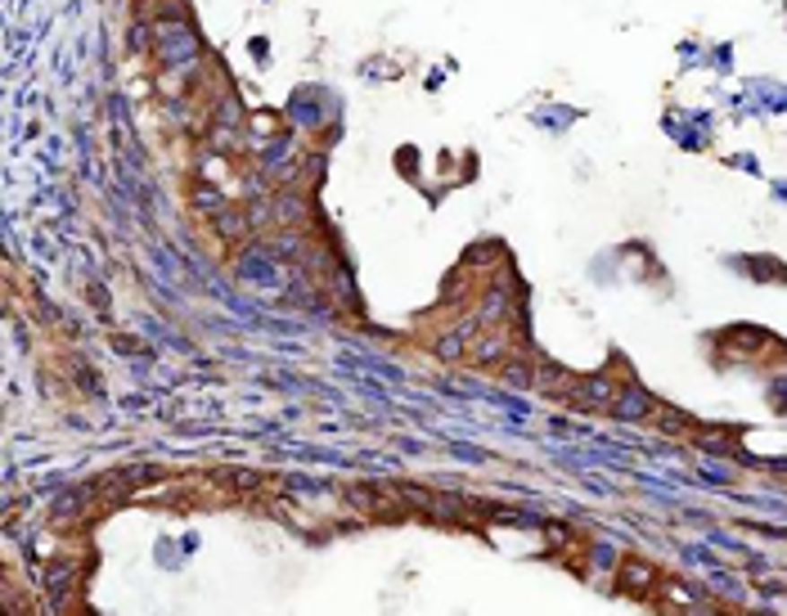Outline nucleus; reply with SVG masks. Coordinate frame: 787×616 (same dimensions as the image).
<instances>
[{"label": "nucleus", "instance_id": "f03ea898", "mask_svg": "<svg viewBox=\"0 0 787 616\" xmlns=\"http://www.w3.org/2000/svg\"><path fill=\"white\" fill-rule=\"evenodd\" d=\"M648 410H652V396H648L643 387H625V392L612 401V414H616V419H643Z\"/></svg>", "mask_w": 787, "mask_h": 616}, {"label": "nucleus", "instance_id": "f257e3e1", "mask_svg": "<svg viewBox=\"0 0 787 616\" xmlns=\"http://www.w3.org/2000/svg\"><path fill=\"white\" fill-rule=\"evenodd\" d=\"M572 401H576L581 410H612L616 387H612L608 378H585V383H576V387H572Z\"/></svg>", "mask_w": 787, "mask_h": 616}]
</instances>
